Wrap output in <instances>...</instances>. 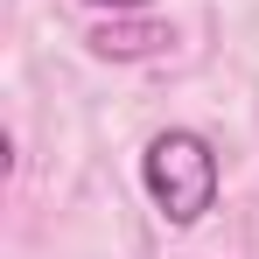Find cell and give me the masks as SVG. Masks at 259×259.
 <instances>
[{"instance_id":"1","label":"cell","mask_w":259,"mask_h":259,"mask_svg":"<svg viewBox=\"0 0 259 259\" xmlns=\"http://www.w3.org/2000/svg\"><path fill=\"white\" fill-rule=\"evenodd\" d=\"M140 182H147L154 210L168 217V224H196L217 203V154H210V140L189 133V126L154 133L147 154H140Z\"/></svg>"},{"instance_id":"2","label":"cell","mask_w":259,"mask_h":259,"mask_svg":"<svg viewBox=\"0 0 259 259\" xmlns=\"http://www.w3.org/2000/svg\"><path fill=\"white\" fill-rule=\"evenodd\" d=\"M161 42H175L161 21H105V28L91 35L98 56H147V49H161Z\"/></svg>"},{"instance_id":"3","label":"cell","mask_w":259,"mask_h":259,"mask_svg":"<svg viewBox=\"0 0 259 259\" xmlns=\"http://www.w3.org/2000/svg\"><path fill=\"white\" fill-rule=\"evenodd\" d=\"M91 7H119V14H133V7H147V0H91Z\"/></svg>"}]
</instances>
